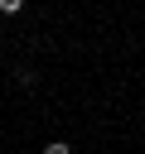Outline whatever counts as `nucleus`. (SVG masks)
Here are the masks:
<instances>
[{
	"label": "nucleus",
	"mask_w": 145,
	"mask_h": 154,
	"mask_svg": "<svg viewBox=\"0 0 145 154\" xmlns=\"http://www.w3.org/2000/svg\"><path fill=\"white\" fill-rule=\"evenodd\" d=\"M19 10H24L19 0H0V14H19Z\"/></svg>",
	"instance_id": "nucleus-2"
},
{
	"label": "nucleus",
	"mask_w": 145,
	"mask_h": 154,
	"mask_svg": "<svg viewBox=\"0 0 145 154\" xmlns=\"http://www.w3.org/2000/svg\"><path fill=\"white\" fill-rule=\"evenodd\" d=\"M39 154H72V144H68V140H48Z\"/></svg>",
	"instance_id": "nucleus-1"
}]
</instances>
